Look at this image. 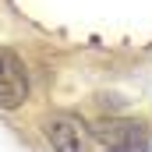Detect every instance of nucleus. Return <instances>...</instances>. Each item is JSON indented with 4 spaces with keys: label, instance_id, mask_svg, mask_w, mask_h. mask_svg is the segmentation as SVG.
<instances>
[{
    "label": "nucleus",
    "instance_id": "20e7f679",
    "mask_svg": "<svg viewBox=\"0 0 152 152\" xmlns=\"http://www.w3.org/2000/svg\"><path fill=\"white\" fill-rule=\"evenodd\" d=\"M106 152H149V149H106Z\"/></svg>",
    "mask_w": 152,
    "mask_h": 152
},
{
    "label": "nucleus",
    "instance_id": "f03ea898",
    "mask_svg": "<svg viewBox=\"0 0 152 152\" xmlns=\"http://www.w3.org/2000/svg\"><path fill=\"white\" fill-rule=\"evenodd\" d=\"M96 138L106 142V149H149V131L142 120H110L92 127Z\"/></svg>",
    "mask_w": 152,
    "mask_h": 152
},
{
    "label": "nucleus",
    "instance_id": "f257e3e1",
    "mask_svg": "<svg viewBox=\"0 0 152 152\" xmlns=\"http://www.w3.org/2000/svg\"><path fill=\"white\" fill-rule=\"evenodd\" d=\"M28 96V75H25V64L14 50L0 46V106L4 110H14L21 106Z\"/></svg>",
    "mask_w": 152,
    "mask_h": 152
},
{
    "label": "nucleus",
    "instance_id": "7ed1b4c3",
    "mask_svg": "<svg viewBox=\"0 0 152 152\" xmlns=\"http://www.w3.org/2000/svg\"><path fill=\"white\" fill-rule=\"evenodd\" d=\"M46 138L53 142L57 152H88V134H85V127L78 124L75 117H67V113H57V117L46 120Z\"/></svg>",
    "mask_w": 152,
    "mask_h": 152
}]
</instances>
